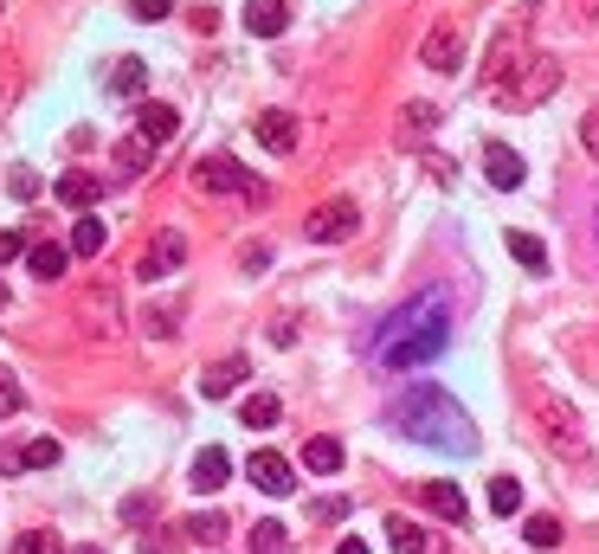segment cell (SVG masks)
I'll return each instance as SVG.
<instances>
[{
    "label": "cell",
    "instance_id": "cb8c5ba5",
    "mask_svg": "<svg viewBox=\"0 0 599 554\" xmlns=\"http://www.w3.org/2000/svg\"><path fill=\"white\" fill-rule=\"evenodd\" d=\"M111 161L123 168V175H143V168L155 161V143H149V136H123V143L111 148Z\"/></svg>",
    "mask_w": 599,
    "mask_h": 554
},
{
    "label": "cell",
    "instance_id": "ba28073f",
    "mask_svg": "<svg viewBox=\"0 0 599 554\" xmlns=\"http://www.w3.org/2000/svg\"><path fill=\"white\" fill-rule=\"evenodd\" d=\"M188 264V239L175 232V226H161L149 245H143V259H136V278H149V284H161V278H175Z\"/></svg>",
    "mask_w": 599,
    "mask_h": 554
},
{
    "label": "cell",
    "instance_id": "e575fe53",
    "mask_svg": "<svg viewBox=\"0 0 599 554\" xmlns=\"http://www.w3.org/2000/svg\"><path fill=\"white\" fill-rule=\"evenodd\" d=\"M13 554H65V542H59L52 529H27V535L13 542Z\"/></svg>",
    "mask_w": 599,
    "mask_h": 554
},
{
    "label": "cell",
    "instance_id": "d4e9b609",
    "mask_svg": "<svg viewBox=\"0 0 599 554\" xmlns=\"http://www.w3.org/2000/svg\"><path fill=\"white\" fill-rule=\"evenodd\" d=\"M181 529H188V542H200V548H220V542H225V529H232V522H225L220 510H200V516H188Z\"/></svg>",
    "mask_w": 599,
    "mask_h": 554
},
{
    "label": "cell",
    "instance_id": "74e56055",
    "mask_svg": "<svg viewBox=\"0 0 599 554\" xmlns=\"http://www.w3.org/2000/svg\"><path fill=\"white\" fill-rule=\"evenodd\" d=\"M7 187H13V200H33V194H39V175H33V168H13V175H7Z\"/></svg>",
    "mask_w": 599,
    "mask_h": 554
},
{
    "label": "cell",
    "instance_id": "7402d4cb",
    "mask_svg": "<svg viewBox=\"0 0 599 554\" xmlns=\"http://www.w3.org/2000/svg\"><path fill=\"white\" fill-rule=\"evenodd\" d=\"M149 91V65L143 59H116L111 65V97H143Z\"/></svg>",
    "mask_w": 599,
    "mask_h": 554
},
{
    "label": "cell",
    "instance_id": "9c48e42d",
    "mask_svg": "<svg viewBox=\"0 0 599 554\" xmlns=\"http://www.w3.org/2000/svg\"><path fill=\"white\" fill-rule=\"evenodd\" d=\"M419 65H432V72H458V65H464V27H458V20H439L432 33L419 39Z\"/></svg>",
    "mask_w": 599,
    "mask_h": 554
},
{
    "label": "cell",
    "instance_id": "b9f144b4",
    "mask_svg": "<svg viewBox=\"0 0 599 554\" xmlns=\"http://www.w3.org/2000/svg\"><path fill=\"white\" fill-rule=\"evenodd\" d=\"M336 554H368V542H361V535H348V542H341Z\"/></svg>",
    "mask_w": 599,
    "mask_h": 554
},
{
    "label": "cell",
    "instance_id": "f1b7e54d",
    "mask_svg": "<svg viewBox=\"0 0 599 554\" xmlns=\"http://www.w3.org/2000/svg\"><path fill=\"white\" fill-rule=\"evenodd\" d=\"M277 394H252L245 407H239V426H252V432H264V426H277Z\"/></svg>",
    "mask_w": 599,
    "mask_h": 554
},
{
    "label": "cell",
    "instance_id": "d6986e66",
    "mask_svg": "<svg viewBox=\"0 0 599 554\" xmlns=\"http://www.w3.org/2000/svg\"><path fill=\"white\" fill-rule=\"evenodd\" d=\"M387 542L393 554H432V529H419L412 516H387Z\"/></svg>",
    "mask_w": 599,
    "mask_h": 554
},
{
    "label": "cell",
    "instance_id": "f6af8a7d",
    "mask_svg": "<svg viewBox=\"0 0 599 554\" xmlns=\"http://www.w3.org/2000/svg\"><path fill=\"white\" fill-rule=\"evenodd\" d=\"M72 554H104V548H72Z\"/></svg>",
    "mask_w": 599,
    "mask_h": 554
},
{
    "label": "cell",
    "instance_id": "3957f363",
    "mask_svg": "<svg viewBox=\"0 0 599 554\" xmlns=\"http://www.w3.org/2000/svg\"><path fill=\"white\" fill-rule=\"evenodd\" d=\"M528 33H535V7H523L516 20L496 27V39H490V52H484V72H477V84H484L490 97H503V84L528 65Z\"/></svg>",
    "mask_w": 599,
    "mask_h": 554
},
{
    "label": "cell",
    "instance_id": "60d3db41",
    "mask_svg": "<svg viewBox=\"0 0 599 554\" xmlns=\"http://www.w3.org/2000/svg\"><path fill=\"white\" fill-rule=\"evenodd\" d=\"M181 548V535H143V554H175Z\"/></svg>",
    "mask_w": 599,
    "mask_h": 554
},
{
    "label": "cell",
    "instance_id": "277c9868",
    "mask_svg": "<svg viewBox=\"0 0 599 554\" xmlns=\"http://www.w3.org/2000/svg\"><path fill=\"white\" fill-rule=\"evenodd\" d=\"M528 412H535V426H542V439L567 451V458H587V432H580V412L567 407L555 387H528Z\"/></svg>",
    "mask_w": 599,
    "mask_h": 554
},
{
    "label": "cell",
    "instance_id": "1f68e13d",
    "mask_svg": "<svg viewBox=\"0 0 599 554\" xmlns=\"http://www.w3.org/2000/svg\"><path fill=\"white\" fill-rule=\"evenodd\" d=\"M65 451H59V439H33V445H20V471H52Z\"/></svg>",
    "mask_w": 599,
    "mask_h": 554
},
{
    "label": "cell",
    "instance_id": "2e32d148",
    "mask_svg": "<svg viewBox=\"0 0 599 554\" xmlns=\"http://www.w3.org/2000/svg\"><path fill=\"white\" fill-rule=\"evenodd\" d=\"M116 310H123L116 291H104V284L84 291V330H91V335H116Z\"/></svg>",
    "mask_w": 599,
    "mask_h": 554
},
{
    "label": "cell",
    "instance_id": "d590c367",
    "mask_svg": "<svg viewBox=\"0 0 599 554\" xmlns=\"http://www.w3.org/2000/svg\"><path fill=\"white\" fill-rule=\"evenodd\" d=\"M20 407H27V387H20L13 374H0V419H7V412H20Z\"/></svg>",
    "mask_w": 599,
    "mask_h": 554
},
{
    "label": "cell",
    "instance_id": "ac0fdd59",
    "mask_svg": "<svg viewBox=\"0 0 599 554\" xmlns=\"http://www.w3.org/2000/svg\"><path fill=\"white\" fill-rule=\"evenodd\" d=\"M419 496H425V510H432V516H445V522L471 516V503H464V490H458V483H425Z\"/></svg>",
    "mask_w": 599,
    "mask_h": 554
},
{
    "label": "cell",
    "instance_id": "5bb4252c",
    "mask_svg": "<svg viewBox=\"0 0 599 554\" xmlns=\"http://www.w3.org/2000/svg\"><path fill=\"white\" fill-rule=\"evenodd\" d=\"M291 27V7L284 0H245V33L252 39H277Z\"/></svg>",
    "mask_w": 599,
    "mask_h": 554
},
{
    "label": "cell",
    "instance_id": "8fae6325",
    "mask_svg": "<svg viewBox=\"0 0 599 554\" xmlns=\"http://www.w3.org/2000/svg\"><path fill=\"white\" fill-rule=\"evenodd\" d=\"M484 175H490V187H503V194H516V187H523V155H516V148L509 143H490L484 148Z\"/></svg>",
    "mask_w": 599,
    "mask_h": 554
},
{
    "label": "cell",
    "instance_id": "836d02e7",
    "mask_svg": "<svg viewBox=\"0 0 599 554\" xmlns=\"http://www.w3.org/2000/svg\"><path fill=\"white\" fill-rule=\"evenodd\" d=\"M523 535H528V548H561V522L555 516H528Z\"/></svg>",
    "mask_w": 599,
    "mask_h": 554
},
{
    "label": "cell",
    "instance_id": "f546056e",
    "mask_svg": "<svg viewBox=\"0 0 599 554\" xmlns=\"http://www.w3.org/2000/svg\"><path fill=\"white\" fill-rule=\"evenodd\" d=\"M284 548H291V529L277 516H264L259 529H252V554H284Z\"/></svg>",
    "mask_w": 599,
    "mask_h": 554
},
{
    "label": "cell",
    "instance_id": "7c38bea8",
    "mask_svg": "<svg viewBox=\"0 0 599 554\" xmlns=\"http://www.w3.org/2000/svg\"><path fill=\"white\" fill-rule=\"evenodd\" d=\"M136 136H149L155 148H168L175 136H181V116H175V104H143V111H136Z\"/></svg>",
    "mask_w": 599,
    "mask_h": 554
},
{
    "label": "cell",
    "instance_id": "ee69618b",
    "mask_svg": "<svg viewBox=\"0 0 599 554\" xmlns=\"http://www.w3.org/2000/svg\"><path fill=\"white\" fill-rule=\"evenodd\" d=\"M7 303H13V296H7V284H0V310H7Z\"/></svg>",
    "mask_w": 599,
    "mask_h": 554
},
{
    "label": "cell",
    "instance_id": "ffe728a7",
    "mask_svg": "<svg viewBox=\"0 0 599 554\" xmlns=\"http://www.w3.org/2000/svg\"><path fill=\"white\" fill-rule=\"evenodd\" d=\"M432 129H439V111H432V104H407V111H400V129H393V136H400V148H412V143H425Z\"/></svg>",
    "mask_w": 599,
    "mask_h": 554
},
{
    "label": "cell",
    "instance_id": "52a82bcc",
    "mask_svg": "<svg viewBox=\"0 0 599 554\" xmlns=\"http://www.w3.org/2000/svg\"><path fill=\"white\" fill-rule=\"evenodd\" d=\"M303 232H309V245H341V239H355V232H361V207H355L348 194H336V200L309 207Z\"/></svg>",
    "mask_w": 599,
    "mask_h": 554
},
{
    "label": "cell",
    "instance_id": "484cf974",
    "mask_svg": "<svg viewBox=\"0 0 599 554\" xmlns=\"http://www.w3.org/2000/svg\"><path fill=\"white\" fill-rule=\"evenodd\" d=\"M59 200H65V207H91V200H97V175H91V168L59 175Z\"/></svg>",
    "mask_w": 599,
    "mask_h": 554
},
{
    "label": "cell",
    "instance_id": "f35d334b",
    "mask_svg": "<svg viewBox=\"0 0 599 554\" xmlns=\"http://www.w3.org/2000/svg\"><path fill=\"white\" fill-rule=\"evenodd\" d=\"M580 143H587V155H599V104L580 116Z\"/></svg>",
    "mask_w": 599,
    "mask_h": 554
},
{
    "label": "cell",
    "instance_id": "7a4b0ae2",
    "mask_svg": "<svg viewBox=\"0 0 599 554\" xmlns=\"http://www.w3.org/2000/svg\"><path fill=\"white\" fill-rule=\"evenodd\" d=\"M387 426L407 432V439H419V445H432V451H451V458H471V451H477L471 412L458 407L445 387H432V380H412L407 394L387 407Z\"/></svg>",
    "mask_w": 599,
    "mask_h": 554
},
{
    "label": "cell",
    "instance_id": "ab89813d",
    "mask_svg": "<svg viewBox=\"0 0 599 554\" xmlns=\"http://www.w3.org/2000/svg\"><path fill=\"white\" fill-rule=\"evenodd\" d=\"M20 252H27V239H20V232H7V226H0V264H13V259H20Z\"/></svg>",
    "mask_w": 599,
    "mask_h": 554
},
{
    "label": "cell",
    "instance_id": "7bdbcfd3",
    "mask_svg": "<svg viewBox=\"0 0 599 554\" xmlns=\"http://www.w3.org/2000/svg\"><path fill=\"white\" fill-rule=\"evenodd\" d=\"M574 7H580V13H587V20H599V0H574Z\"/></svg>",
    "mask_w": 599,
    "mask_h": 554
},
{
    "label": "cell",
    "instance_id": "83f0119b",
    "mask_svg": "<svg viewBox=\"0 0 599 554\" xmlns=\"http://www.w3.org/2000/svg\"><path fill=\"white\" fill-rule=\"evenodd\" d=\"M175 330H181V310H175V303H149V310H143V335H149V342H168Z\"/></svg>",
    "mask_w": 599,
    "mask_h": 554
},
{
    "label": "cell",
    "instance_id": "9a60e30c",
    "mask_svg": "<svg viewBox=\"0 0 599 554\" xmlns=\"http://www.w3.org/2000/svg\"><path fill=\"white\" fill-rule=\"evenodd\" d=\"M239 380H245V355H225L213 368H200V394H207V400H225Z\"/></svg>",
    "mask_w": 599,
    "mask_h": 554
},
{
    "label": "cell",
    "instance_id": "8d00e7d4",
    "mask_svg": "<svg viewBox=\"0 0 599 554\" xmlns=\"http://www.w3.org/2000/svg\"><path fill=\"white\" fill-rule=\"evenodd\" d=\"M129 13H136V20H168V13H175V0H129Z\"/></svg>",
    "mask_w": 599,
    "mask_h": 554
},
{
    "label": "cell",
    "instance_id": "8992f818",
    "mask_svg": "<svg viewBox=\"0 0 599 554\" xmlns=\"http://www.w3.org/2000/svg\"><path fill=\"white\" fill-rule=\"evenodd\" d=\"M561 91V59H548V52H535L523 72L503 84V97L496 104H509V111H535V104H548Z\"/></svg>",
    "mask_w": 599,
    "mask_h": 554
},
{
    "label": "cell",
    "instance_id": "e0dca14e",
    "mask_svg": "<svg viewBox=\"0 0 599 554\" xmlns=\"http://www.w3.org/2000/svg\"><path fill=\"white\" fill-rule=\"evenodd\" d=\"M232 478V458H225L220 445H207V451H200V458H193V490H200V496H207V490H220V483Z\"/></svg>",
    "mask_w": 599,
    "mask_h": 554
},
{
    "label": "cell",
    "instance_id": "603a6c76",
    "mask_svg": "<svg viewBox=\"0 0 599 554\" xmlns=\"http://www.w3.org/2000/svg\"><path fill=\"white\" fill-rule=\"evenodd\" d=\"M65 264H72V245H33V252H27V271H33L39 284L65 278Z\"/></svg>",
    "mask_w": 599,
    "mask_h": 554
},
{
    "label": "cell",
    "instance_id": "4dcf8cb0",
    "mask_svg": "<svg viewBox=\"0 0 599 554\" xmlns=\"http://www.w3.org/2000/svg\"><path fill=\"white\" fill-rule=\"evenodd\" d=\"M104 239H111L104 220H77L72 226V252H77V259H97V252H104Z\"/></svg>",
    "mask_w": 599,
    "mask_h": 554
},
{
    "label": "cell",
    "instance_id": "30bf717a",
    "mask_svg": "<svg viewBox=\"0 0 599 554\" xmlns=\"http://www.w3.org/2000/svg\"><path fill=\"white\" fill-rule=\"evenodd\" d=\"M245 478L259 483L264 496H291V490H297V478H291V458H277V451H252V458H245Z\"/></svg>",
    "mask_w": 599,
    "mask_h": 554
},
{
    "label": "cell",
    "instance_id": "d6a6232c",
    "mask_svg": "<svg viewBox=\"0 0 599 554\" xmlns=\"http://www.w3.org/2000/svg\"><path fill=\"white\" fill-rule=\"evenodd\" d=\"M490 510H496V516H516V510H523V483H516V478H490Z\"/></svg>",
    "mask_w": 599,
    "mask_h": 554
},
{
    "label": "cell",
    "instance_id": "4fadbf2b",
    "mask_svg": "<svg viewBox=\"0 0 599 554\" xmlns=\"http://www.w3.org/2000/svg\"><path fill=\"white\" fill-rule=\"evenodd\" d=\"M252 129H259V143L271 148V155H291V148H297V116L291 111H259Z\"/></svg>",
    "mask_w": 599,
    "mask_h": 554
},
{
    "label": "cell",
    "instance_id": "5b68a950",
    "mask_svg": "<svg viewBox=\"0 0 599 554\" xmlns=\"http://www.w3.org/2000/svg\"><path fill=\"white\" fill-rule=\"evenodd\" d=\"M193 187H200V194H245L252 207L271 200V187H264L252 168H239L232 155H200V161H193Z\"/></svg>",
    "mask_w": 599,
    "mask_h": 554
},
{
    "label": "cell",
    "instance_id": "4316f807",
    "mask_svg": "<svg viewBox=\"0 0 599 554\" xmlns=\"http://www.w3.org/2000/svg\"><path fill=\"white\" fill-rule=\"evenodd\" d=\"M503 245H509V259H516V264H528V271H548V245H542L535 232H509Z\"/></svg>",
    "mask_w": 599,
    "mask_h": 554
},
{
    "label": "cell",
    "instance_id": "6da1fadb",
    "mask_svg": "<svg viewBox=\"0 0 599 554\" xmlns=\"http://www.w3.org/2000/svg\"><path fill=\"white\" fill-rule=\"evenodd\" d=\"M445 342H451V296L419 291L375 330V348H368V355H375V368H387V374H412V368H425V362H439Z\"/></svg>",
    "mask_w": 599,
    "mask_h": 554
},
{
    "label": "cell",
    "instance_id": "44dd1931",
    "mask_svg": "<svg viewBox=\"0 0 599 554\" xmlns=\"http://www.w3.org/2000/svg\"><path fill=\"white\" fill-rule=\"evenodd\" d=\"M303 464H309L316 478H336V471H341V439H329V432H316V439L303 445Z\"/></svg>",
    "mask_w": 599,
    "mask_h": 554
}]
</instances>
